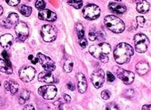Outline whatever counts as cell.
<instances>
[{
    "mask_svg": "<svg viewBox=\"0 0 151 110\" xmlns=\"http://www.w3.org/2000/svg\"><path fill=\"white\" fill-rule=\"evenodd\" d=\"M113 70L117 77L122 80L125 84L129 85L134 82L135 75L133 72L118 67H114Z\"/></svg>",
    "mask_w": 151,
    "mask_h": 110,
    "instance_id": "obj_5",
    "label": "cell"
},
{
    "mask_svg": "<svg viewBox=\"0 0 151 110\" xmlns=\"http://www.w3.org/2000/svg\"><path fill=\"white\" fill-rule=\"evenodd\" d=\"M103 32H98L96 30H91L88 33V39L91 41H94L96 40H100L103 39Z\"/></svg>",
    "mask_w": 151,
    "mask_h": 110,
    "instance_id": "obj_21",
    "label": "cell"
},
{
    "mask_svg": "<svg viewBox=\"0 0 151 110\" xmlns=\"http://www.w3.org/2000/svg\"><path fill=\"white\" fill-rule=\"evenodd\" d=\"M151 106L149 104V105H144V106L142 107V109L143 110H150L151 109Z\"/></svg>",
    "mask_w": 151,
    "mask_h": 110,
    "instance_id": "obj_42",
    "label": "cell"
},
{
    "mask_svg": "<svg viewBox=\"0 0 151 110\" xmlns=\"http://www.w3.org/2000/svg\"><path fill=\"white\" fill-rule=\"evenodd\" d=\"M91 78L94 86L97 89H99L103 86L105 81L104 72L102 69H97L92 73Z\"/></svg>",
    "mask_w": 151,
    "mask_h": 110,
    "instance_id": "obj_10",
    "label": "cell"
},
{
    "mask_svg": "<svg viewBox=\"0 0 151 110\" xmlns=\"http://www.w3.org/2000/svg\"><path fill=\"white\" fill-rule=\"evenodd\" d=\"M8 5L12 6H17L19 4L20 0H5Z\"/></svg>",
    "mask_w": 151,
    "mask_h": 110,
    "instance_id": "obj_32",
    "label": "cell"
},
{
    "mask_svg": "<svg viewBox=\"0 0 151 110\" xmlns=\"http://www.w3.org/2000/svg\"><path fill=\"white\" fill-rule=\"evenodd\" d=\"M110 96H111V93L108 91L104 90V91H103V92H101L102 98H103L104 100H107V99H109Z\"/></svg>",
    "mask_w": 151,
    "mask_h": 110,
    "instance_id": "obj_31",
    "label": "cell"
},
{
    "mask_svg": "<svg viewBox=\"0 0 151 110\" xmlns=\"http://www.w3.org/2000/svg\"><path fill=\"white\" fill-rule=\"evenodd\" d=\"M36 71L32 67H25L22 68L19 71V76L21 80L24 82H29L32 81Z\"/></svg>",
    "mask_w": 151,
    "mask_h": 110,
    "instance_id": "obj_12",
    "label": "cell"
},
{
    "mask_svg": "<svg viewBox=\"0 0 151 110\" xmlns=\"http://www.w3.org/2000/svg\"><path fill=\"white\" fill-rule=\"evenodd\" d=\"M38 93L44 99L51 100L55 98L57 94V89L55 86H43L39 88Z\"/></svg>",
    "mask_w": 151,
    "mask_h": 110,
    "instance_id": "obj_8",
    "label": "cell"
},
{
    "mask_svg": "<svg viewBox=\"0 0 151 110\" xmlns=\"http://www.w3.org/2000/svg\"><path fill=\"white\" fill-rule=\"evenodd\" d=\"M38 81L41 82H45L47 83H55L56 80L54 75L51 72L44 71L40 73L38 76Z\"/></svg>",
    "mask_w": 151,
    "mask_h": 110,
    "instance_id": "obj_14",
    "label": "cell"
},
{
    "mask_svg": "<svg viewBox=\"0 0 151 110\" xmlns=\"http://www.w3.org/2000/svg\"><path fill=\"white\" fill-rule=\"evenodd\" d=\"M135 50L140 53H143L147 51L149 45V41L147 37L144 34H137L134 37Z\"/></svg>",
    "mask_w": 151,
    "mask_h": 110,
    "instance_id": "obj_4",
    "label": "cell"
},
{
    "mask_svg": "<svg viewBox=\"0 0 151 110\" xmlns=\"http://www.w3.org/2000/svg\"><path fill=\"white\" fill-rule=\"evenodd\" d=\"M149 3L145 0H142V1L137 3V10L140 14H145L149 11Z\"/></svg>",
    "mask_w": 151,
    "mask_h": 110,
    "instance_id": "obj_20",
    "label": "cell"
},
{
    "mask_svg": "<svg viewBox=\"0 0 151 110\" xmlns=\"http://www.w3.org/2000/svg\"><path fill=\"white\" fill-rule=\"evenodd\" d=\"M41 33L43 40L47 42L54 41L57 37L56 30L51 25H43Z\"/></svg>",
    "mask_w": 151,
    "mask_h": 110,
    "instance_id": "obj_7",
    "label": "cell"
},
{
    "mask_svg": "<svg viewBox=\"0 0 151 110\" xmlns=\"http://www.w3.org/2000/svg\"><path fill=\"white\" fill-rule=\"evenodd\" d=\"M24 109H26V110H34L35 108L32 105H30V104H28V105H26L25 107L24 108Z\"/></svg>",
    "mask_w": 151,
    "mask_h": 110,
    "instance_id": "obj_40",
    "label": "cell"
},
{
    "mask_svg": "<svg viewBox=\"0 0 151 110\" xmlns=\"http://www.w3.org/2000/svg\"><path fill=\"white\" fill-rule=\"evenodd\" d=\"M133 55H134L133 47L125 42L119 44L114 51V58L115 61L119 65L129 62Z\"/></svg>",
    "mask_w": 151,
    "mask_h": 110,
    "instance_id": "obj_1",
    "label": "cell"
},
{
    "mask_svg": "<svg viewBox=\"0 0 151 110\" xmlns=\"http://www.w3.org/2000/svg\"><path fill=\"white\" fill-rule=\"evenodd\" d=\"M35 6L37 9H38L39 10H43L44 8H45L46 3H45V2H44V0H36Z\"/></svg>",
    "mask_w": 151,
    "mask_h": 110,
    "instance_id": "obj_29",
    "label": "cell"
},
{
    "mask_svg": "<svg viewBox=\"0 0 151 110\" xmlns=\"http://www.w3.org/2000/svg\"><path fill=\"white\" fill-rule=\"evenodd\" d=\"M0 72L6 74H12L13 70L10 65H8L5 61L0 59Z\"/></svg>",
    "mask_w": 151,
    "mask_h": 110,
    "instance_id": "obj_22",
    "label": "cell"
},
{
    "mask_svg": "<svg viewBox=\"0 0 151 110\" xmlns=\"http://www.w3.org/2000/svg\"><path fill=\"white\" fill-rule=\"evenodd\" d=\"M13 42V37L10 34H4L0 37V44L4 49H9Z\"/></svg>",
    "mask_w": 151,
    "mask_h": 110,
    "instance_id": "obj_16",
    "label": "cell"
},
{
    "mask_svg": "<svg viewBox=\"0 0 151 110\" xmlns=\"http://www.w3.org/2000/svg\"><path fill=\"white\" fill-rule=\"evenodd\" d=\"M3 13V7L0 5V15H1Z\"/></svg>",
    "mask_w": 151,
    "mask_h": 110,
    "instance_id": "obj_43",
    "label": "cell"
},
{
    "mask_svg": "<svg viewBox=\"0 0 151 110\" xmlns=\"http://www.w3.org/2000/svg\"><path fill=\"white\" fill-rule=\"evenodd\" d=\"M15 33L20 41H25L29 35V29L27 25L23 22L17 23L15 26Z\"/></svg>",
    "mask_w": 151,
    "mask_h": 110,
    "instance_id": "obj_11",
    "label": "cell"
},
{
    "mask_svg": "<svg viewBox=\"0 0 151 110\" xmlns=\"http://www.w3.org/2000/svg\"><path fill=\"white\" fill-rule=\"evenodd\" d=\"M30 98V92L27 90H23L19 98V102L20 104H24Z\"/></svg>",
    "mask_w": 151,
    "mask_h": 110,
    "instance_id": "obj_24",
    "label": "cell"
},
{
    "mask_svg": "<svg viewBox=\"0 0 151 110\" xmlns=\"http://www.w3.org/2000/svg\"><path fill=\"white\" fill-rule=\"evenodd\" d=\"M38 17L39 19L42 20L49 21V22H54L57 19V15L53 12L48 9H43L40 10L39 12Z\"/></svg>",
    "mask_w": 151,
    "mask_h": 110,
    "instance_id": "obj_13",
    "label": "cell"
},
{
    "mask_svg": "<svg viewBox=\"0 0 151 110\" xmlns=\"http://www.w3.org/2000/svg\"><path fill=\"white\" fill-rule=\"evenodd\" d=\"M68 4L75 9H80L83 5L82 0H68Z\"/></svg>",
    "mask_w": 151,
    "mask_h": 110,
    "instance_id": "obj_26",
    "label": "cell"
},
{
    "mask_svg": "<svg viewBox=\"0 0 151 110\" xmlns=\"http://www.w3.org/2000/svg\"><path fill=\"white\" fill-rule=\"evenodd\" d=\"M108 6L111 11L117 14H123L127 10V8L125 6L116 3H110Z\"/></svg>",
    "mask_w": 151,
    "mask_h": 110,
    "instance_id": "obj_18",
    "label": "cell"
},
{
    "mask_svg": "<svg viewBox=\"0 0 151 110\" xmlns=\"http://www.w3.org/2000/svg\"><path fill=\"white\" fill-rule=\"evenodd\" d=\"M107 79L109 82H113L115 80V77L110 72H107Z\"/></svg>",
    "mask_w": 151,
    "mask_h": 110,
    "instance_id": "obj_35",
    "label": "cell"
},
{
    "mask_svg": "<svg viewBox=\"0 0 151 110\" xmlns=\"http://www.w3.org/2000/svg\"><path fill=\"white\" fill-rule=\"evenodd\" d=\"M100 8L94 4H90L83 8V15L87 20H93L97 19L100 16Z\"/></svg>",
    "mask_w": 151,
    "mask_h": 110,
    "instance_id": "obj_6",
    "label": "cell"
},
{
    "mask_svg": "<svg viewBox=\"0 0 151 110\" xmlns=\"http://www.w3.org/2000/svg\"><path fill=\"white\" fill-rule=\"evenodd\" d=\"M134 94V90H133V89H129V90L127 91L125 96H127V98H129V97H133Z\"/></svg>",
    "mask_w": 151,
    "mask_h": 110,
    "instance_id": "obj_38",
    "label": "cell"
},
{
    "mask_svg": "<svg viewBox=\"0 0 151 110\" xmlns=\"http://www.w3.org/2000/svg\"><path fill=\"white\" fill-rule=\"evenodd\" d=\"M19 15L17 14H15V13H12V14H10L8 16L6 20L9 24L12 25L17 24L18 23V22H19Z\"/></svg>",
    "mask_w": 151,
    "mask_h": 110,
    "instance_id": "obj_23",
    "label": "cell"
},
{
    "mask_svg": "<svg viewBox=\"0 0 151 110\" xmlns=\"http://www.w3.org/2000/svg\"><path fill=\"white\" fill-rule=\"evenodd\" d=\"M89 52L94 58L99 60L101 62H108V55L111 52V46L108 43L102 42L97 45H93L89 47Z\"/></svg>",
    "mask_w": 151,
    "mask_h": 110,
    "instance_id": "obj_2",
    "label": "cell"
},
{
    "mask_svg": "<svg viewBox=\"0 0 151 110\" xmlns=\"http://www.w3.org/2000/svg\"><path fill=\"white\" fill-rule=\"evenodd\" d=\"M64 99L66 101V102H68V103L70 102L71 100H72V98H71V97L68 94H65L64 95Z\"/></svg>",
    "mask_w": 151,
    "mask_h": 110,
    "instance_id": "obj_41",
    "label": "cell"
},
{
    "mask_svg": "<svg viewBox=\"0 0 151 110\" xmlns=\"http://www.w3.org/2000/svg\"><path fill=\"white\" fill-rule=\"evenodd\" d=\"M136 71L140 75H144L147 73L149 70V66L145 61H140L136 65Z\"/></svg>",
    "mask_w": 151,
    "mask_h": 110,
    "instance_id": "obj_19",
    "label": "cell"
},
{
    "mask_svg": "<svg viewBox=\"0 0 151 110\" xmlns=\"http://www.w3.org/2000/svg\"><path fill=\"white\" fill-rule=\"evenodd\" d=\"M106 109L108 110H116L118 109V107L117 104H116L114 103H110L107 104V106H106Z\"/></svg>",
    "mask_w": 151,
    "mask_h": 110,
    "instance_id": "obj_33",
    "label": "cell"
},
{
    "mask_svg": "<svg viewBox=\"0 0 151 110\" xmlns=\"http://www.w3.org/2000/svg\"><path fill=\"white\" fill-rule=\"evenodd\" d=\"M0 85H1V83H0Z\"/></svg>",
    "mask_w": 151,
    "mask_h": 110,
    "instance_id": "obj_45",
    "label": "cell"
},
{
    "mask_svg": "<svg viewBox=\"0 0 151 110\" xmlns=\"http://www.w3.org/2000/svg\"><path fill=\"white\" fill-rule=\"evenodd\" d=\"M66 86H67V87L68 88V89L70 91H73L75 90V86L73 85V83L72 82H68L67 83V85H66Z\"/></svg>",
    "mask_w": 151,
    "mask_h": 110,
    "instance_id": "obj_39",
    "label": "cell"
},
{
    "mask_svg": "<svg viewBox=\"0 0 151 110\" xmlns=\"http://www.w3.org/2000/svg\"><path fill=\"white\" fill-rule=\"evenodd\" d=\"M104 24L109 30L116 34L123 32L125 28L123 22L114 15L106 16L104 18Z\"/></svg>",
    "mask_w": 151,
    "mask_h": 110,
    "instance_id": "obj_3",
    "label": "cell"
},
{
    "mask_svg": "<svg viewBox=\"0 0 151 110\" xmlns=\"http://www.w3.org/2000/svg\"><path fill=\"white\" fill-rule=\"evenodd\" d=\"M4 86L5 89L8 91H10L11 94L13 95L17 94L18 91H19V83L14 81H6L4 83Z\"/></svg>",
    "mask_w": 151,
    "mask_h": 110,
    "instance_id": "obj_17",
    "label": "cell"
},
{
    "mask_svg": "<svg viewBox=\"0 0 151 110\" xmlns=\"http://www.w3.org/2000/svg\"><path fill=\"white\" fill-rule=\"evenodd\" d=\"M37 58L40 63L44 69L45 70V71L51 72L55 70V63L48 56L41 53V52H39V53H37Z\"/></svg>",
    "mask_w": 151,
    "mask_h": 110,
    "instance_id": "obj_9",
    "label": "cell"
},
{
    "mask_svg": "<svg viewBox=\"0 0 151 110\" xmlns=\"http://www.w3.org/2000/svg\"><path fill=\"white\" fill-rule=\"evenodd\" d=\"M79 44L82 48H86L87 45V42L86 39L82 38V39H80L79 40Z\"/></svg>",
    "mask_w": 151,
    "mask_h": 110,
    "instance_id": "obj_36",
    "label": "cell"
},
{
    "mask_svg": "<svg viewBox=\"0 0 151 110\" xmlns=\"http://www.w3.org/2000/svg\"><path fill=\"white\" fill-rule=\"evenodd\" d=\"M73 67V63L72 61L71 60H67L65 61V63L63 66V69L65 70V72L70 73L72 71Z\"/></svg>",
    "mask_w": 151,
    "mask_h": 110,
    "instance_id": "obj_28",
    "label": "cell"
},
{
    "mask_svg": "<svg viewBox=\"0 0 151 110\" xmlns=\"http://www.w3.org/2000/svg\"><path fill=\"white\" fill-rule=\"evenodd\" d=\"M136 20L137 24H138L140 27H143L145 22V20L144 17L142 16H138L136 17Z\"/></svg>",
    "mask_w": 151,
    "mask_h": 110,
    "instance_id": "obj_30",
    "label": "cell"
},
{
    "mask_svg": "<svg viewBox=\"0 0 151 110\" xmlns=\"http://www.w3.org/2000/svg\"><path fill=\"white\" fill-rule=\"evenodd\" d=\"M76 31L78 38L80 39H82L84 37V30L83 27L81 24H77L76 26Z\"/></svg>",
    "mask_w": 151,
    "mask_h": 110,
    "instance_id": "obj_27",
    "label": "cell"
},
{
    "mask_svg": "<svg viewBox=\"0 0 151 110\" xmlns=\"http://www.w3.org/2000/svg\"><path fill=\"white\" fill-rule=\"evenodd\" d=\"M114 1H121L122 0H114Z\"/></svg>",
    "mask_w": 151,
    "mask_h": 110,
    "instance_id": "obj_44",
    "label": "cell"
},
{
    "mask_svg": "<svg viewBox=\"0 0 151 110\" xmlns=\"http://www.w3.org/2000/svg\"><path fill=\"white\" fill-rule=\"evenodd\" d=\"M78 79V89L80 93H85L87 89V83L85 75L82 73L77 74Z\"/></svg>",
    "mask_w": 151,
    "mask_h": 110,
    "instance_id": "obj_15",
    "label": "cell"
},
{
    "mask_svg": "<svg viewBox=\"0 0 151 110\" xmlns=\"http://www.w3.org/2000/svg\"><path fill=\"white\" fill-rule=\"evenodd\" d=\"M2 56H3V57L4 58V60H5L6 62L8 65H10L11 66V63H10V59H9L8 55V53H7L6 51H3L2 52Z\"/></svg>",
    "mask_w": 151,
    "mask_h": 110,
    "instance_id": "obj_34",
    "label": "cell"
},
{
    "mask_svg": "<svg viewBox=\"0 0 151 110\" xmlns=\"http://www.w3.org/2000/svg\"><path fill=\"white\" fill-rule=\"evenodd\" d=\"M29 60L31 61V62H32L33 64H36L39 60H38V58H34L33 55H29Z\"/></svg>",
    "mask_w": 151,
    "mask_h": 110,
    "instance_id": "obj_37",
    "label": "cell"
},
{
    "mask_svg": "<svg viewBox=\"0 0 151 110\" xmlns=\"http://www.w3.org/2000/svg\"><path fill=\"white\" fill-rule=\"evenodd\" d=\"M32 8L24 5H22L20 8V12L21 14L27 17H29L31 15V14H32Z\"/></svg>",
    "mask_w": 151,
    "mask_h": 110,
    "instance_id": "obj_25",
    "label": "cell"
}]
</instances>
